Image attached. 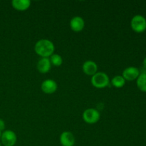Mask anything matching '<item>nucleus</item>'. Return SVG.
Instances as JSON below:
<instances>
[{
  "label": "nucleus",
  "mask_w": 146,
  "mask_h": 146,
  "mask_svg": "<svg viewBox=\"0 0 146 146\" xmlns=\"http://www.w3.org/2000/svg\"><path fill=\"white\" fill-rule=\"evenodd\" d=\"M125 81H126L124 79L122 76H115L111 80V84H112L113 86H114L115 88H121L125 86Z\"/></svg>",
  "instance_id": "nucleus-14"
},
{
  "label": "nucleus",
  "mask_w": 146,
  "mask_h": 146,
  "mask_svg": "<svg viewBox=\"0 0 146 146\" xmlns=\"http://www.w3.org/2000/svg\"><path fill=\"white\" fill-rule=\"evenodd\" d=\"M1 133H1V131H0V139H1Z\"/></svg>",
  "instance_id": "nucleus-18"
},
{
  "label": "nucleus",
  "mask_w": 146,
  "mask_h": 146,
  "mask_svg": "<svg viewBox=\"0 0 146 146\" xmlns=\"http://www.w3.org/2000/svg\"><path fill=\"white\" fill-rule=\"evenodd\" d=\"M55 50L54 44L48 39H40L36 43L34 46V51L36 54L42 58H48Z\"/></svg>",
  "instance_id": "nucleus-1"
},
{
  "label": "nucleus",
  "mask_w": 146,
  "mask_h": 146,
  "mask_svg": "<svg viewBox=\"0 0 146 146\" xmlns=\"http://www.w3.org/2000/svg\"><path fill=\"white\" fill-rule=\"evenodd\" d=\"M143 68H145L146 69V57L144 58L143 61Z\"/></svg>",
  "instance_id": "nucleus-17"
},
{
  "label": "nucleus",
  "mask_w": 146,
  "mask_h": 146,
  "mask_svg": "<svg viewBox=\"0 0 146 146\" xmlns=\"http://www.w3.org/2000/svg\"><path fill=\"white\" fill-rule=\"evenodd\" d=\"M60 143L63 146H74L75 144V137L72 133L64 131L60 135Z\"/></svg>",
  "instance_id": "nucleus-10"
},
{
  "label": "nucleus",
  "mask_w": 146,
  "mask_h": 146,
  "mask_svg": "<svg viewBox=\"0 0 146 146\" xmlns=\"http://www.w3.org/2000/svg\"><path fill=\"white\" fill-rule=\"evenodd\" d=\"M37 70L41 74H46L51 70V64L48 58H41L36 65Z\"/></svg>",
  "instance_id": "nucleus-11"
},
{
  "label": "nucleus",
  "mask_w": 146,
  "mask_h": 146,
  "mask_svg": "<svg viewBox=\"0 0 146 146\" xmlns=\"http://www.w3.org/2000/svg\"><path fill=\"white\" fill-rule=\"evenodd\" d=\"M132 29L136 33H143L146 30V19L142 15H135L131 21Z\"/></svg>",
  "instance_id": "nucleus-3"
},
{
  "label": "nucleus",
  "mask_w": 146,
  "mask_h": 146,
  "mask_svg": "<svg viewBox=\"0 0 146 146\" xmlns=\"http://www.w3.org/2000/svg\"><path fill=\"white\" fill-rule=\"evenodd\" d=\"M84 122L88 124H94L99 121L101 118L100 113L95 108H88L82 114Z\"/></svg>",
  "instance_id": "nucleus-4"
},
{
  "label": "nucleus",
  "mask_w": 146,
  "mask_h": 146,
  "mask_svg": "<svg viewBox=\"0 0 146 146\" xmlns=\"http://www.w3.org/2000/svg\"><path fill=\"white\" fill-rule=\"evenodd\" d=\"M140 74H141L140 70L138 68L135 66H130L123 70L122 76L125 81H133L134 80H136Z\"/></svg>",
  "instance_id": "nucleus-6"
},
{
  "label": "nucleus",
  "mask_w": 146,
  "mask_h": 146,
  "mask_svg": "<svg viewBox=\"0 0 146 146\" xmlns=\"http://www.w3.org/2000/svg\"><path fill=\"white\" fill-rule=\"evenodd\" d=\"M82 70L86 75L93 76L94 74L97 73L98 66H97L96 63L94 62V61L88 60L84 63L82 66Z\"/></svg>",
  "instance_id": "nucleus-9"
},
{
  "label": "nucleus",
  "mask_w": 146,
  "mask_h": 146,
  "mask_svg": "<svg viewBox=\"0 0 146 146\" xmlns=\"http://www.w3.org/2000/svg\"><path fill=\"white\" fill-rule=\"evenodd\" d=\"M1 144L4 146H14L17 141V137L15 133L11 130L4 131L1 133Z\"/></svg>",
  "instance_id": "nucleus-5"
},
{
  "label": "nucleus",
  "mask_w": 146,
  "mask_h": 146,
  "mask_svg": "<svg viewBox=\"0 0 146 146\" xmlns=\"http://www.w3.org/2000/svg\"><path fill=\"white\" fill-rule=\"evenodd\" d=\"M41 91L46 94H52L56 91L58 85L56 82L52 79H46L44 81L41 86Z\"/></svg>",
  "instance_id": "nucleus-7"
},
{
  "label": "nucleus",
  "mask_w": 146,
  "mask_h": 146,
  "mask_svg": "<svg viewBox=\"0 0 146 146\" xmlns=\"http://www.w3.org/2000/svg\"><path fill=\"white\" fill-rule=\"evenodd\" d=\"M0 146H1V143L0 142Z\"/></svg>",
  "instance_id": "nucleus-19"
},
{
  "label": "nucleus",
  "mask_w": 146,
  "mask_h": 146,
  "mask_svg": "<svg viewBox=\"0 0 146 146\" xmlns=\"http://www.w3.org/2000/svg\"><path fill=\"white\" fill-rule=\"evenodd\" d=\"M4 128H5V123L3 121V119L0 118V131H4Z\"/></svg>",
  "instance_id": "nucleus-16"
},
{
  "label": "nucleus",
  "mask_w": 146,
  "mask_h": 146,
  "mask_svg": "<svg viewBox=\"0 0 146 146\" xmlns=\"http://www.w3.org/2000/svg\"><path fill=\"white\" fill-rule=\"evenodd\" d=\"M84 27H85V21L82 17L76 16L73 17L70 21V27L71 30L75 32L81 31L84 29Z\"/></svg>",
  "instance_id": "nucleus-8"
},
{
  "label": "nucleus",
  "mask_w": 146,
  "mask_h": 146,
  "mask_svg": "<svg viewBox=\"0 0 146 146\" xmlns=\"http://www.w3.org/2000/svg\"><path fill=\"white\" fill-rule=\"evenodd\" d=\"M50 62L54 66H60L63 64V58L59 54H54L50 56Z\"/></svg>",
  "instance_id": "nucleus-15"
},
{
  "label": "nucleus",
  "mask_w": 146,
  "mask_h": 146,
  "mask_svg": "<svg viewBox=\"0 0 146 146\" xmlns=\"http://www.w3.org/2000/svg\"><path fill=\"white\" fill-rule=\"evenodd\" d=\"M11 5L14 9L23 11L28 9L31 6V1L29 0H13Z\"/></svg>",
  "instance_id": "nucleus-12"
},
{
  "label": "nucleus",
  "mask_w": 146,
  "mask_h": 146,
  "mask_svg": "<svg viewBox=\"0 0 146 146\" xmlns=\"http://www.w3.org/2000/svg\"><path fill=\"white\" fill-rule=\"evenodd\" d=\"M137 87L140 91L146 93V74H141L136 79Z\"/></svg>",
  "instance_id": "nucleus-13"
},
{
  "label": "nucleus",
  "mask_w": 146,
  "mask_h": 146,
  "mask_svg": "<svg viewBox=\"0 0 146 146\" xmlns=\"http://www.w3.org/2000/svg\"><path fill=\"white\" fill-rule=\"evenodd\" d=\"M91 84L96 88H104L108 86L110 79L108 76L104 72H97L91 77Z\"/></svg>",
  "instance_id": "nucleus-2"
}]
</instances>
